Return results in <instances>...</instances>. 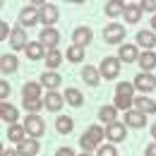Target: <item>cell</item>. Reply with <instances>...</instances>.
<instances>
[{"label":"cell","instance_id":"cell-23","mask_svg":"<svg viewBox=\"0 0 156 156\" xmlns=\"http://www.w3.org/2000/svg\"><path fill=\"white\" fill-rule=\"evenodd\" d=\"M0 120H5L7 125H17L20 111H17L15 106H10V103H2V115H0Z\"/></svg>","mask_w":156,"mask_h":156},{"label":"cell","instance_id":"cell-30","mask_svg":"<svg viewBox=\"0 0 156 156\" xmlns=\"http://www.w3.org/2000/svg\"><path fill=\"white\" fill-rule=\"evenodd\" d=\"M79 147H82V151H87V154H91L94 149H98V142L94 137L89 135V132H84V135L79 137Z\"/></svg>","mask_w":156,"mask_h":156},{"label":"cell","instance_id":"cell-18","mask_svg":"<svg viewBox=\"0 0 156 156\" xmlns=\"http://www.w3.org/2000/svg\"><path fill=\"white\" fill-rule=\"evenodd\" d=\"M82 79H84L89 87H98V79H101L98 67H94V65H84V67H82Z\"/></svg>","mask_w":156,"mask_h":156},{"label":"cell","instance_id":"cell-10","mask_svg":"<svg viewBox=\"0 0 156 156\" xmlns=\"http://www.w3.org/2000/svg\"><path fill=\"white\" fill-rule=\"evenodd\" d=\"M132 84H135V89H142V91H154L156 89V77L151 72H139Z\"/></svg>","mask_w":156,"mask_h":156},{"label":"cell","instance_id":"cell-11","mask_svg":"<svg viewBox=\"0 0 156 156\" xmlns=\"http://www.w3.org/2000/svg\"><path fill=\"white\" fill-rule=\"evenodd\" d=\"M139 53H137V43H122L118 51V60L120 62H137Z\"/></svg>","mask_w":156,"mask_h":156},{"label":"cell","instance_id":"cell-49","mask_svg":"<svg viewBox=\"0 0 156 156\" xmlns=\"http://www.w3.org/2000/svg\"><path fill=\"white\" fill-rule=\"evenodd\" d=\"M0 22H2V20H0Z\"/></svg>","mask_w":156,"mask_h":156},{"label":"cell","instance_id":"cell-3","mask_svg":"<svg viewBox=\"0 0 156 156\" xmlns=\"http://www.w3.org/2000/svg\"><path fill=\"white\" fill-rule=\"evenodd\" d=\"M39 43L46 48V51L58 48V43H60V31H58V29H53V27H46V29L41 31V36H39Z\"/></svg>","mask_w":156,"mask_h":156},{"label":"cell","instance_id":"cell-19","mask_svg":"<svg viewBox=\"0 0 156 156\" xmlns=\"http://www.w3.org/2000/svg\"><path fill=\"white\" fill-rule=\"evenodd\" d=\"M60 82H62V79H60L58 72H51V70H48V72L41 75V87H46L48 91H55V89L60 87Z\"/></svg>","mask_w":156,"mask_h":156},{"label":"cell","instance_id":"cell-28","mask_svg":"<svg viewBox=\"0 0 156 156\" xmlns=\"http://www.w3.org/2000/svg\"><path fill=\"white\" fill-rule=\"evenodd\" d=\"M62 96H65V103H70V106H75V108H79V106L84 103V96H82V91H79V89H72V87H70V89H67Z\"/></svg>","mask_w":156,"mask_h":156},{"label":"cell","instance_id":"cell-43","mask_svg":"<svg viewBox=\"0 0 156 156\" xmlns=\"http://www.w3.org/2000/svg\"><path fill=\"white\" fill-rule=\"evenodd\" d=\"M2 156H20V154H17V149H5V154H2Z\"/></svg>","mask_w":156,"mask_h":156},{"label":"cell","instance_id":"cell-22","mask_svg":"<svg viewBox=\"0 0 156 156\" xmlns=\"http://www.w3.org/2000/svg\"><path fill=\"white\" fill-rule=\"evenodd\" d=\"M135 106H137V111H139V113H144V115L156 113V101H154V98H149V96H139L135 101Z\"/></svg>","mask_w":156,"mask_h":156},{"label":"cell","instance_id":"cell-36","mask_svg":"<svg viewBox=\"0 0 156 156\" xmlns=\"http://www.w3.org/2000/svg\"><path fill=\"white\" fill-rule=\"evenodd\" d=\"M87 132H89V135L94 137V139H96V142H101V139H103V137H106V130H103V127H98V125H91V127H89V130H87Z\"/></svg>","mask_w":156,"mask_h":156},{"label":"cell","instance_id":"cell-38","mask_svg":"<svg viewBox=\"0 0 156 156\" xmlns=\"http://www.w3.org/2000/svg\"><path fill=\"white\" fill-rule=\"evenodd\" d=\"M139 7H142V12L147 10V12H154V15H156V0H142Z\"/></svg>","mask_w":156,"mask_h":156},{"label":"cell","instance_id":"cell-8","mask_svg":"<svg viewBox=\"0 0 156 156\" xmlns=\"http://www.w3.org/2000/svg\"><path fill=\"white\" fill-rule=\"evenodd\" d=\"M10 46H12V51H22V48L29 46V39H27L24 27H15V29H12V34H10Z\"/></svg>","mask_w":156,"mask_h":156},{"label":"cell","instance_id":"cell-37","mask_svg":"<svg viewBox=\"0 0 156 156\" xmlns=\"http://www.w3.org/2000/svg\"><path fill=\"white\" fill-rule=\"evenodd\" d=\"M98 156H118V149L113 144H103V147H98Z\"/></svg>","mask_w":156,"mask_h":156},{"label":"cell","instance_id":"cell-7","mask_svg":"<svg viewBox=\"0 0 156 156\" xmlns=\"http://www.w3.org/2000/svg\"><path fill=\"white\" fill-rule=\"evenodd\" d=\"M94 39V34H91V29L89 27H77L75 31H72V46H79V48H84V46H89Z\"/></svg>","mask_w":156,"mask_h":156},{"label":"cell","instance_id":"cell-48","mask_svg":"<svg viewBox=\"0 0 156 156\" xmlns=\"http://www.w3.org/2000/svg\"><path fill=\"white\" fill-rule=\"evenodd\" d=\"M0 115H2V101H0Z\"/></svg>","mask_w":156,"mask_h":156},{"label":"cell","instance_id":"cell-29","mask_svg":"<svg viewBox=\"0 0 156 156\" xmlns=\"http://www.w3.org/2000/svg\"><path fill=\"white\" fill-rule=\"evenodd\" d=\"M98 120H101V122H106V125L115 122V120H118V111H115V106H103V108L98 111Z\"/></svg>","mask_w":156,"mask_h":156},{"label":"cell","instance_id":"cell-6","mask_svg":"<svg viewBox=\"0 0 156 156\" xmlns=\"http://www.w3.org/2000/svg\"><path fill=\"white\" fill-rule=\"evenodd\" d=\"M41 149L39 139H34V137H27V139H22L20 144H17V154L20 156H36Z\"/></svg>","mask_w":156,"mask_h":156},{"label":"cell","instance_id":"cell-41","mask_svg":"<svg viewBox=\"0 0 156 156\" xmlns=\"http://www.w3.org/2000/svg\"><path fill=\"white\" fill-rule=\"evenodd\" d=\"M55 156H77V154H75V149H70V147H62V149H58V151H55Z\"/></svg>","mask_w":156,"mask_h":156},{"label":"cell","instance_id":"cell-2","mask_svg":"<svg viewBox=\"0 0 156 156\" xmlns=\"http://www.w3.org/2000/svg\"><path fill=\"white\" fill-rule=\"evenodd\" d=\"M98 72H101V77L103 79H115L120 75V60L113 58V55H108V58L101 60V65H98Z\"/></svg>","mask_w":156,"mask_h":156},{"label":"cell","instance_id":"cell-14","mask_svg":"<svg viewBox=\"0 0 156 156\" xmlns=\"http://www.w3.org/2000/svg\"><path fill=\"white\" fill-rule=\"evenodd\" d=\"M125 125L139 130V127H144V125H147V115H144V113H139L137 108H130V111L125 113Z\"/></svg>","mask_w":156,"mask_h":156},{"label":"cell","instance_id":"cell-16","mask_svg":"<svg viewBox=\"0 0 156 156\" xmlns=\"http://www.w3.org/2000/svg\"><path fill=\"white\" fill-rule=\"evenodd\" d=\"M135 43H137V46H142L144 51H151V48L156 46V34H154V31H147V29H144V31H137Z\"/></svg>","mask_w":156,"mask_h":156},{"label":"cell","instance_id":"cell-1","mask_svg":"<svg viewBox=\"0 0 156 156\" xmlns=\"http://www.w3.org/2000/svg\"><path fill=\"white\" fill-rule=\"evenodd\" d=\"M24 130H27V137L39 139V137L46 132V122L41 120V115H36V113H29V115L24 118Z\"/></svg>","mask_w":156,"mask_h":156},{"label":"cell","instance_id":"cell-15","mask_svg":"<svg viewBox=\"0 0 156 156\" xmlns=\"http://www.w3.org/2000/svg\"><path fill=\"white\" fill-rule=\"evenodd\" d=\"M137 65L142 67V72H151V70L156 67V53H154V51H144V53H139Z\"/></svg>","mask_w":156,"mask_h":156},{"label":"cell","instance_id":"cell-24","mask_svg":"<svg viewBox=\"0 0 156 156\" xmlns=\"http://www.w3.org/2000/svg\"><path fill=\"white\" fill-rule=\"evenodd\" d=\"M55 130H58L60 135H70V132L75 130V120L70 115H60L58 120H55Z\"/></svg>","mask_w":156,"mask_h":156},{"label":"cell","instance_id":"cell-45","mask_svg":"<svg viewBox=\"0 0 156 156\" xmlns=\"http://www.w3.org/2000/svg\"><path fill=\"white\" fill-rule=\"evenodd\" d=\"M151 137H154V139H156V125H154V127H151Z\"/></svg>","mask_w":156,"mask_h":156},{"label":"cell","instance_id":"cell-25","mask_svg":"<svg viewBox=\"0 0 156 156\" xmlns=\"http://www.w3.org/2000/svg\"><path fill=\"white\" fill-rule=\"evenodd\" d=\"M22 96L24 98H41V82H27L22 87Z\"/></svg>","mask_w":156,"mask_h":156},{"label":"cell","instance_id":"cell-44","mask_svg":"<svg viewBox=\"0 0 156 156\" xmlns=\"http://www.w3.org/2000/svg\"><path fill=\"white\" fill-rule=\"evenodd\" d=\"M151 29H154V34H156V15L151 17Z\"/></svg>","mask_w":156,"mask_h":156},{"label":"cell","instance_id":"cell-26","mask_svg":"<svg viewBox=\"0 0 156 156\" xmlns=\"http://www.w3.org/2000/svg\"><path fill=\"white\" fill-rule=\"evenodd\" d=\"M43 62L51 67V72L55 70V67H60V62H62V53H60L58 48H53V51H46V58H43Z\"/></svg>","mask_w":156,"mask_h":156},{"label":"cell","instance_id":"cell-35","mask_svg":"<svg viewBox=\"0 0 156 156\" xmlns=\"http://www.w3.org/2000/svg\"><path fill=\"white\" fill-rule=\"evenodd\" d=\"M41 106H43V101H41V98H24V108H27L29 113H39Z\"/></svg>","mask_w":156,"mask_h":156},{"label":"cell","instance_id":"cell-40","mask_svg":"<svg viewBox=\"0 0 156 156\" xmlns=\"http://www.w3.org/2000/svg\"><path fill=\"white\" fill-rule=\"evenodd\" d=\"M7 96H10V82H2L0 79V101H5Z\"/></svg>","mask_w":156,"mask_h":156},{"label":"cell","instance_id":"cell-42","mask_svg":"<svg viewBox=\"0 0 156 156\" xmlns=\"http://www.w3.org/2000/svg\"><path fill=\"white\" fill-rule=\"evenodd\" d=\"M144 154H147V156H156V142L147 147V151H144Z\"/></svg>","mask_w":156,"mask_h":156},{"label":"cell","instance_id":"cell-47","mask_svg":"<svg viewBox=\"0 0 156 156\" xmlns=\"http://www.w3.org/2000/svg\"><path fill=\"white\" fill-rule=\"evenodd\" d=\"M79 156H94V154H87V151H82V154H79Z\"/></svg>","mask_w":156,"mask_h":156},{"label":"cell","instance_id":"cell-31","mask_svg":"<svg viewBox=\"0 0 156 156\" xmlns=\"http://www.w3.org/2000/svg\"><path fill=\"white\" fill-rule=\"evenodd\" d=\"M125 5H127V2H120V0H111V2H106V15H108V17H118V15H122V12H125Z\"/></svg>","mask_w":156,"mask_h":156},{"label":"cell","instance_id":"cell-27","mask_svg":"<svg viewBox=\"0 0 156 156\" xmlns=\"http://www.w3.org/2000/svg\"><path fill=\"white\" fill-rule=\"evenodd\" d=\"M7 139L15 142V144H20L22 139H27V130H24V125H10V127H7Z\"/></svg>","mask_w":156,"mask_h":156},{"label":"cell","instance_id":"cell-12","mask_svg":"<svg viewBox=\"0 0 156 156\" xmlns=\"http://www.w3.org/2000/svg\"><path fill=\"white\" fill-rule=\"evenodd\" d=\"M43 106H46L48 111L58 113L60 108L65 106V96H62V94H58V91H48V94L43 96Z\"/></svg>","mask_w":156,"mask_h":156},{"label":"cell","instance_id":"cell-39","mask_svg":"<svg viewBox=\"0 0 156 156\" xmlns=\"http://www.w3.org/2000/svg\"><path fill=\"white\" fill-rule=\"evenodd\" d=\"M10 34H12V29H10V24H5V22H0V41L10 39Z\"/></svg>","mask_w":156,"mask_h":156},{"label":"cell","instance_id":"cell-5","mask_svg":"<svg viewBox=\"0 0 156 156\" xmlns=\"http://www.w3.org/2000/svg\"><path fill=\"white\" fill-rule=\"evenodd\" d=\"M58 17H60V10L55 7V5H51V2H46L43 7L39 10V20H41V24H55L58 22Z\"/></svg>","mask_w":156,"mask_h":156},{"label":"cell","instance_id":"cell-46","mask_svg":"<svg viewBox=\"0 0 156 156\" xmlns=\"http://www.w3.org/2000/svg\"><path fill=\"white\" fill-rule=\"evenodd\" d=\"M2 154H5V149H2V142H0V156H2Z\"/></svg>","mask_w":156,"mask_h":156},{"label":"cell","instance_id":"cell-4","mask_svg":"<svg viewBox=\"0 0 156 156\" xmlns=\"http://www.w3.org/2000/svg\"><path fill=\"white\" fill-rule=\"evenodd\" d=\"M122 39H125V27L122 24H108L103 29V41L106 43L118 46V43H122Z\"/></svg>","mask_w":156,"mask_h":156},{"label":"cell","instance_id":"cell-34","mask_svg":"<svg viewBox=\"0 0 156 156\" xmlns=\"http://www.w3.org/2000/svg\"><path fill=\"white\" fill-rule=\"evenodd\" d=\"M132 103H135V98L132 96H115V111H130L132 108Z\"/></svg>","mask_w":156,"mask_h":156},{"label":"cell","instance_id":"cell-9","mask_svg":"<svg viewBox=\"0 0 156 156\" xmlns=\"http://www.w3.org/2000/svg\"><path fill=\"white\" fill-rule=\"evenodd\" d=\"M125 137H127V125H122L118 120L106 127V139H111V142H122Z\"/></svg>","mask_w":156,"mask_h":156},{"label":"cell","instance_id":"cell-32","mask_svg":"<svg viewBox=\"0 0 156 156\" xmlns=\"http://www.w3.org/2000/svg\"><path fill=\"white\" fill-rule=\"evenodd\" d=\"M115 96H132L135 98V84L132 82H120L115 87Z\"/></svg>","mask_w":156,"mask_h":156},{"label":"cell","instance_id":"cell-17","mask_svg":"<svg viewBox=\"0 0 156 156\" xmlns=\"http://www.w3.org/2000/svg\"><path fill=\"white\" fill-rule=\"evenodd\" d=\"M17 65H20V60L15 58L12 53L0 55V72H2V75H12V72H17Z\"/></svg>","mask_w":156,"mask_h":156},{"label":"cell","instance_id":"cell-21","mask_svg":"<svg viewBox=\"0 0 156 156\" xmlns=\"http://www.w3.org/2000/svg\"><path fill=\"white\" fill-rule=\"evenodd\" d=\"M24 53H27V58H29V60H41V58H46V48L41 46L39 41H29V46L24 48Z\"/></svg>","mask_w":156,"mask_h":156},{"label":"cell","instance_id":"cell-33","mask_svg":"<svg viewBox=\"0 0 156 156\" xmlns=\"http://www.w3.org/2000/svg\"><path fill=\"white\" fill-rule=\"evenodd\" d=\"M65 55H67L70 62H82V60H84V48H79V46H70Z\"/></svg>","mask_w":156,"mask_h":156},{"label":"cell","instance_id":"cell-20","mask_svg":"<svg viewBox=\"0 0 156 156\" xmlns=\"http://www.w3.org/2000/svg\"><path fill=\"white\" fill-rule=\"evenodd\" d=\"M125 22L127 24H137V22L142 20V7H139V2H130V5H125Z\"/></svg>","mask_w":156,"mask_h":156},{"label":"cell","instance_id":"cell-13","mask_svg":"<svg viewBox=\"0 0 156 156\" xmlns=\"http://www.w3.org/2000/svg\"><path fill=\"white\" fill-rule=\"evenodd\" d=\"M34 24H39V10L29 5L20 12V27H34Z\"/></svg>","mask_w":156,"mask_h":156}]
</instances>
